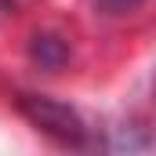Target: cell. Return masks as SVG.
Segmentation results:
<instances>
[{
    "mask_svg": "<svg viewBox=\"0 0 156 156\" xmlns=\"http://www.w3.org/2000/svg\"><path fill=\"white\" fill-rule=\"evenodd\" d=\"M102 4H105V7H134L138 0H102Z\"/></svg>",
    "mask_w": 156,
    "mask_h": 156,
    "instance_id": "3957f363",
    "label": "cell"
},
{
    "mask_svg": "<svg viewBox=\"0 0 156 156\" xmlns=\"http://www.w3.org/2000/svg\"><path fill=\"white\" fill-rule=\"evenodd\" d=\"M15 102H18V113L37 131H44L47 138H55L58 145H66V149H83L87 145V123L66 102L44 98V94H18Z\"/></svg>",
    "mask_w": 156,
    "mask_h": 156,
    "instance_id": "6da1fadb",
    "label": "cell"
},
{
    "mask_svg": "<svg viewBox=\"0 0 156 156\" xmlns=\"http://www.w3.org/2000/svg\"><path fill=\"white\" fill-rule=\"evenodd\" d=\"M33 58H37L40 66H62V58H66V44L55 37H33Z\"/></svg>",
    "mask_w": 156,
    "mask_h": 156,
    "instance_id": "7a4b0ae2",
    "label": "cell"
}]
</instances>
